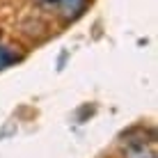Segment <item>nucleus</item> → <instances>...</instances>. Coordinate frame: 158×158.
Segmentation results:
<instances>
[{
    "mask_svg": "<svg viewBox=\"0 0 158 158\" xmlns=\"http://www.w3.org/2000/svg\"><path fill=\"white\" fill-rule=\"evenodd\" d=\"M119 147L126 144H156V128L151 124H135L128 126L126 131H122L117 138Z\"/></svg>",
    "mask_w": 158,
    "mask_h": 158,
    "instance_id": "obj_1",
    "label": "nucleus"
},
{
    "mask_svg": "<svg viewBox=\"0 0 158 158\" xmlns=\"http://www.w3.org/2000/svg\"><path fill=\"white\" fill-rule=\"evenodd\" d=\"M87 7H89V0H57L55 2V12L64 25H71L78 19H83Z\"/></svg>",
    "mask_w": 158,
    "mask_h": 158,
    "instance_id": "obj_2",
    "label": "nucleus"
},
{
    "mask_svg": "<svg viewBox=\"0 0 158 158\" xmlns=\"http://www.w3.org/2000/svg\"><path fill=\"white\" fill-rule=\"evenodd\" d=\"M119 149L122 158H156V144H126Z\"/></svg>",
    "mask_w": 158,
    "mask_h": 158,
    "instance_id": "obj_3",
    "label": "nucleus"
},
{
    "mask_svg": "<svg viewBox=\"0 0 158 158\" xmlns=\"http://www.w3.org/2000/svg\"><path fill=\"white\" fill-rule=\"evenodd\" d=\"M21 60H23V53H19L14 46H7V44L0 39V71H5V69L19 64Z\"/></svg>",
    "mask_w": 158,
    "mask_h": 158,
    "instance_id": "obj_4",
    "label": "nucleus"
}]
</instances>
